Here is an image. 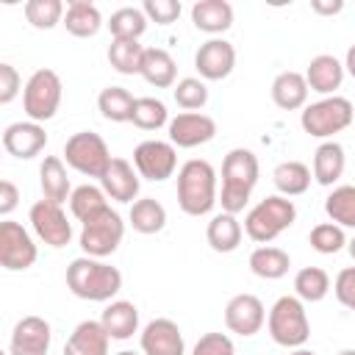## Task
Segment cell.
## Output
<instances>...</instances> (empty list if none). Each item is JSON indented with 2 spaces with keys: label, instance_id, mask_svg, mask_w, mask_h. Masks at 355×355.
I'll list each match as a JSON object with an SVG mask.
<instances>
[{
  "label": "cell",
  "instance_id": "52",
  "mask_svg": "<svg viewBox=\"0 0 355 355\" xmlns=\"http://www.w3.org/2000/svg\"><path fill=\"white\" fill-rule=\"evenodd\" d=\"M336 355H355V349H352V347H349V349H338Z\"/></svg>",
  "mask_w": 355,
  "mask_h": 355
},
{
  "label": "cell",
  "instance_id": "37",
  "mask_svg": "<svg viewBox=\"0 0 355 355\" xmlns=\"http://www.w3.org/2000/svg\"><path fill=\"white\" fill-rule=\"evenodd\" d=\"M69 208H72V216H75V219L86 222V219H92V216H97L100 211L108 208V202H105V191L97 189V186L83 183V186H78V189L72 191V197H69Z\"/></svg>",
  "mask_w": 355,
  "mask_h": 355
},
{
  "label": "cell",
  "instance_id": "25",
  "mask_svg": "<svg viewBox=\"0 0 355 355\" xmlns=\"http://www.w3.org/2000/svg\"><path fill=\"white\" fill-rule=\"evenodd\" d=\"M100 324L105 327V333H108L111 338L125 341V338H130V336L139 330V311H136L133 302L116 300V302H111V305L103 311Z\"/></svg>",
  "mask_w": 355,
  "mask_h": 355
},
{
  "label": "cell",
  "instance_id": "49",
  "mask_svg": "<svg viewBox=\"0 0 355 355\" xmlns=\"http://www.w3.org/2000/svg\"><path fill=\"white\" fill-rule=\"evenodd\" d=\"M344 69H347V72L355 78V44L347 50V61H344Z\"/></svg>",
  "mask_w": 355,
  "mask_h": 355
},
{
  "label": "cell",
  "instance_id": "29",
  "mask_svg": "<svg viewBox=\"0 0 355 355\" xmlns=\"http://www.w3.org/2000/svg\"><path fill=\"white\" fill-rule=\"evenodd\" d=\"M205 239L211 244V250L216 252H233L239 244H241V225L233 214H216L211 222H208V230H205Z\"/></svg>",
  "mask_w": 355,
  "mask_h": 355
},
{
  "label": "cell",
  "instance_id": "23",
  "mask_svg": "<svg viewBox=\"0 0 355 355\" xmlns=\"http://www.w3.org/2000/svg\"><path fill=\"white\" fill-rule=\"evenodd\" d=\"M308 80L305 75L288 69V72H280L275 80H272V100L277 108L283 111H297L308 103Z\"/></svg>",
  "mask_w": 355,
  "mask_h": 355
},
{
  "label": "cell",
  "instance_id": "43",
  "mask_svg": "<svg viewBox=\"0 0 355 355\" xmlns=\"http://www.w3.org/2000/svg\"><path fill=\"white\" fill-rule=\"evenodd\" d=\"M191 355H236V347H233L230 336H225V333H205L194 344Z\"/></svg>",
  "mask_w": 355,
  "mask_h": 355
},
{
  "label": "cell",
  "instance_id": "47",
  "mask_svg": "<svg viewBox=\"0 0 355 355\" xmlns=\"http://www.w3.org/2000/svg\"><path fill=\"white\" fill-rule=\"evenodd\" d=\"M17 200H19V189L11 180H0V214L3 216H8L17 208Z\"/></svg>",
  "mask_w": 355,
  "mask_h": 355
},
{
  "label": "cell",
  "instance_id": "32",
  "mask_svg": "<svg viewBox=\"0 0 355 355\" xmlns=\"http://www.w3.org/2000/svg\"><path fill=\"white\" fill-rule=\"evenodd\" d=\"M133 105H136V97L122 86H105L100 92V97H97L100 114L105 119H111V122H130Z\"/></svg>",
  "mask_w": 355,
  "mask_h": 355
},
{
  "label": "cell",
  "instance_id": "33",
  "mask_svg": "<svg viewBox=\"0 0 355 355\" xmlns=\"http://www.w3.org/2000/svg\"><path fill=\"white\" fill-rule=\"evenodd\" d=\"M288 252L280 247H258L250 255V269L263 280H280L288 272Z\"/></svg>",
  "mask_w": 355,
  "mask_h": 355
},
{
  "label": "cell",
  "instance_id": "17",
  "mask_svg": "<svg viewBox=\"0 0 355 355\" xmlns=\"http://www.w3.org/2000/svg\"><path fill=\"white\" fill-rule=\"evenodd\" d=\"M141 352L144 355H183V333L172 319H153L141 330Z\"/></svg>",
  "mask_w": 355,
  "mask_h": 355
},
{
  "label": "cell",
  "instance_id": "48",
  "mask_svg": "<svg viewBox=\"0 0 355 355\" xmlns=\"http://www.w3.org/2000/svg\"><path fill=\"white\" fill-rule=\"evenodd\" d=\"M311 8H313L316 14L330 17V14H338V11L344 8V3H341V0H311Z\"/></svg>",
  "mask_w": 355,
  "mask_h": 355
},
{
  "label": "cell",
  "instance_id": "1",
  "mask_svg": "<svg viewBox=\"0 0 355 355\" xmlns=\"http://www.w3.org/2000/svg\"><path fill=\"white\" fill-rule=\"evenodd\" d=\"M67 288L89 302H105L122 288V272L100 258H75L67 266Z\"/></svg>",
  "mask_w": 355,
  "mask_h": 355
},
{
  "label": "cell",
  "instance_id": "14",
  "mask_svg": "<svg viewBox=\"0 0 355 355\" xmlns=\"http://www.w3.org/2000/svg\"><path fill=\"white\" fill-rule=\"evenodd\" d=\"M50 322L42 316H22L14 324L8 355H47L50 349Z\"/></svg>",
  "mask_w": 355,
  "mask_h": 355
},
{
  "label": "cell",
  "instance_id": "5",
  "mask_svg": "<svg viewBox=\"0 0 355 355\" xmlns=\"http://www.w3.org/2000/svg\"><path fill=\"white\" fill-rule=\"evenodd\" d=\"M269 336L280 347H302L311 336L308 313L300 297H280L269 311Z\"/></svg>",
  "mask_w": 355,
  "mask_h": 355
},
{
  "label": "cell",
  "instance_id": "30",
  "mask_svg": "<svg viewBox=\"0 0 355 355\" xmlns=\"http://www.w3.org/2000/svg\"><path fill=\"white\" fill-rule=\"evenodd\" d=\"M272 180H275V186H277V191L283 197H297V194H305L308 191V186H311V169L302 161H283V164L275 166Z\"/></svg>",
  "mask_w": 355,
  "mask_h": 355
},
{
  "label": "cell",
  "instance_id": "7",
  "mask_svg": "<svg viewBox=\"0 0 355 355\" xmlns=\"http://www.w3.org/2000/svg\"><path fill=\"white\" fill-rule=\"evenodd\" d=\"M64 158L72 169H78L86 178H103L108 164H111V153L108 144L100 133L94 130H80L72 133L64 144Z\"/></svg>",
  "mask_w": 355,
  "mask_h": 355
},
{
  "label": "cell",
  "instance_id": "34",
  "mask_svg": "<svg viewBox=\"0 0 355 355\" xmlns=\"http://www.w3.org/2000/svg\"><path fill=\"white\" fill-rule=\"evenodd\" d=\"M130 225H133V230H139L144 236L158 233L166 225V208L153 197H141L130 205Z\"/></svg>",
  "mask_w": 355,
  "mask_h": 355
},
{
  "label": "cell",
  "instance_id": "3",
  "mask_svg": "<svg viewBox=\"0 0 355 355\" xmlns=\"http://www.w3.org/2000/svg\"><path fill=\"white\" fill-rule=\"evenodd\" d=\"M216 172L208 161L191 158L178 172V205L189 216H205L216 205Z\"/></svg>",
  "mask_w": 355,
  "mask_h": 355
},
{
  "label": "cell",
  "instance_id": "18",
  "mask_svg": "<svg viewBox=\"0 0 355 355\" xmlns=\"http://www.w3.org/2000/svg\"><path fill=\"white\" fill-rule=\"evenodd\" d=\"M47 144V133L39 122H14L3 130V147L14 155V158H33L44 150Z\"/></svg>",
  "mask_w": 355,
  "mask_h": 355
},
{
  "label": "cell",
  "instance_id": "22",
  "mask_svg": "<svg viewBox=\"0 0 355 355\" xmlns=\"http://www.w3.org/2000/svg\"><path fill=\"white\" fill-rule=\"evenodd\" d=\"M191 22L205 33H225L233 25V6L227 0H197L191 6Z\"/></svg>",
  "mask_w": 355,
  "mask_h": 355
},
{
  "label": "cell",
  "instance_id": "8",
  "mask_svg": "<svg viewBox=\"0 0 355 355\" xmlns=\"http://www.w3.org/2000/svg\"><path fill=\"white\" fill-rule=\"evenodd\" d=\"M61 105V78L53 69H36L22 92V108L31 122H47Z\"/></svg>",
  "mask_w": 355,
  "mask_h": 355
},
{
  "label": "cell",
  "instance_id": "27",
  "mask_svg": "<svg viewBox=\"0 0 355 355\" xmlns=\"http://www.w3.org/2000/svg\"><path fill=\"white\" fill-rule=\"evenodd\" d=\"M175 75H178V67H175V58L161 50V47H147L144 50V61H141V78L155 86V89H169L175 83Z\"/></svg>",
  "mask_w": 355,
  "mask_h": 355
},
{
  "label": "cell",
  "instance_id": "12",
  "mask_svg": "<svg viewBox=\"0 0 355 355\" xmlns=\"http://www.w3.org/2000/svg\"><path fill=\"white\" fill-rule=\"evenodd\" d=\"M31 225H33L36 236L50 247H67L72 239V225H69L67 214L61 211V205H55L50 200H39L31 205Z\"/></svg>",
  "mask_w": 355,
  "mask_h": 355
},
{
  "label": "cell",
  "instance_id": "41",
  "mask_svg": "<svg viewBox=\"0 0 355 355\" xmlns=\"http://www.w3.org/2000/svg\"><path fill=\"white\" fill-rule=\"evenodd\" d=\"M308 241H311V247H313L316 252H322V255H333V252L344 250L347 236H344V227H338L336 222H322V225H316V227L311 230Z\"/></svg>",
  "mask_w": 355,
  "mask_h": 355
},
{
  "label": "cell",
  "instance_id": "36",
  "mask_svg": "<svg viewBox=\"0 0 355 355\" xmlns=\"http://www.w3.org/2000/svg\"><path fill=\"white\" fill-rule=\"evenodd\" d=\"M327 216L338 227H355V186H338L324 200Z\"/></svg>",
  "mask_w": 355,
  "mask_h": 355
},
{
  "label": "cell",
  "instance_id": "16",
  "mask_svg": "<svg viewBox=\"0 0 355 355\" xmlns=\"http://www.w3.org/2000/svg\"><path fill=\"white\" fill-rule=\"evenodd\" d=\"M194 67L205 80H222L236 67V50L225 39H208L194 53Z\"/></svg>",
  "mask_w": 355,
  "mask_h": 355
},
{
  "label": "cell",
  "instance_id": "44",
  "mask_svg": "<svg viewBox=\"0 0 355 355\" xmlns=\"http://www.w3.org/2000/svg\"><path fill=\"white\" fill-rule=\"evenodd\" d=\"M141 11H144L147 19L169 25V22H175L180 17V3L178 0H144Z\"/></svg>",
  "mask_w": 355,
  "mask_h": 355
},
{
  "label": "cell",
  "instance_id": "35",
  "mask_svg": "<svg viewBox=\"0 0 355 355\" xmlns=\"http://www.w3.org/2000/svg\"><path fill=\"white\" fill-rule=\"evenodd\" d=\"M294 291H297V297L305 300V302H319V300H324L327 291H330V277H327V272L319 269V266H305V269H300L297 277H294Z\"/></svg>",
  "mask_w": 355,
  "mask_h": 355
},
{
  "label": "cell",
  "instance_id": "26",
  "mask_svg": "<svg viewBox=\"0 0 355 355\" xmlns=\"http://www.w3.org/2000/svg\"><path fill=\"white\" fill-rule=\"evenodd\" d=\"M64 28L72 33V36H80V39H89L94 36L100 28H103V17H100V8L89 0H72L67 6V14H64Z\"/></svg>",
  "mask_w": 355,
  "mask_h": 355
},
{
  "label": "cell",
  "instance_id": "38",
  "mask_svg": "<svg viewBox=\"0 0 355 355\" xmlns=\"http://www.w3.org/2000/svg\"><path fill=\"white\" fill-rule=\"evenodd\" d=\"M108 28H111V36L114 39H139L147 31V17H144L141 8L125 6V8H116L111 14Z\"/></svg>",
  "mask_w": 355,
  "mask_h": 355
},
{
  "label": "cell",
  "instance_id": "51",
  "mask_svg": "<svg viewBox=\"0 0 355 355\" xmlns=\"http://www.w3.org/2000/svg\"><path fill=\"white\" fill-rule=\"evenodd\" d=\"M291 355H316V352H311V349H294Z\"/></svg>",
  "mask_w": 355,
  "mask_h": 355
},
{
  "label": "cell",
  "instance_id": "53",
  "mask_svg": "<svg viewBox=\"0 0 355 355\" xmlns=\"http://www.w3.org/2000/svg\"><path fill=\"white\" fill-rule=\"evenodd\" d=\"M116 355H139V352H130V349H122V352H116Z\"/></svg>",
  "mask_w": 355,
  "mask_h": 355
},
{
  "label": "cell",
  "instance_id": "13",
  "mask_svg": "<svg viewBox=\"0 0 355 355\" xmlns=\"http://www.w3.org/2000/svg\"><path fill=\"white\" fill-rule=\"evenodd\" d=\"M266 322L263 302L255 294H236L225 305V324L236 336H255Z\"/></svg>",
  "mask_w": 355,
  "mask_h": 355
},
{
  "label": "cell",
  "instance_id": "21",
  "mask_svg": "<svg viewBox=\"0 0 355 355\" xmlns=\"http://www.w3.org/2000/svg\"><path fill=\"white\" fill-rule=\"evenodd\" d=\"M305 80H308L311 92L333 94L344 80V64L336 55H327V53L316 55V58H311V64L305 69Z\"/></svg>",
  "mask_w": 355,
  "mask_h": 355
},
{
  "label": "cell",
  "instance_id": "45",
  "mask_svg": "<svg viewBox=\"0 0 355 355\" xmlns=\"http://www.w3.org/2000/svg\"><path fill=\"white\" fill-rule=\"evenodd\" d=\"M333 291L338 297V302L349 311H355V266H347L336 275V283H333Z\"/></svg>",
  "mask_w": 355,
  "mask_h": 355
},
{
  "label": "cell",
  "instance_id": "42",
  "mask_svg": "<svg viewBox=\"0 0 355 355\" xmlns=\"http://www.w3.org/2000/svg\"><path fill=\"white\" fill-rule=\"evenodd\" d=\"M172 94H175V103L180 108H186V111H197V108H202L208 103V89H205V83L200 78H183V80H178V86H175Z\"/></svg>",
  "mask_w": 355,
  "mask_h": 355
},
{
  "label": "cell",
  "instance_id": "24",
  "mask_svg": "<svg viewBox=\"0 0 355 355\" xmlns=\"http://www.w3.org/2000/svg\"><path fill=\"white\" fill-rule=\"evenodd\" d=\"M347 166V155L344 147L338 141H322L313 153V180L319 186H333Z\"/></svg>",
  "mask_w": 355,
  "mask_h": 355
},
{
  "label": "cell",
  "instance_id": "28",
  "mask_svg": "<svg viewBox=\"0 0 355 355\" xmlns=\"http://www.w3.org/2000/svg\"><path fill=\"white\" fill-rule=\"evenodd\" d=\"M39 183H42V194L44 200L61 205L69 194V178H67V169H64V161L58 155H47L39 166Z\"/></svg>",
  "mask_w": 355,
  "mask_h": 355
},
{
  "label": "cell",
  "instance_id": "50",
  "mask_svg": "<svg viewBox=\"0 0 355 355\" xmlns=\"http://www.w3.org/2000/svg\"><path fill=\"white\" fill-rule=\"evenodd\" d=\"M347 250H349V255L355 258V239H352V241H347Z\"/></svg>",
  "mask_w": 355,
  "mask_h": 355
},
{
  "label": "cell",
  "instance_id": "46",
  "mask_svg": "<svg viewBox=\"0 0 355 355\" xmlns=\"http://www.w3.org/2000/svg\"><path fill=\"white\" fill-rule=\"evenodd\" d=\"M19 86H22L19 72L11 64H0V103L3 105H8L19 94Z\"/></svg>",
  "mask_w": 355,
  "mask_h": 355
},
{
  "label": "cell",
  "instance_id": "10",
  "mask_svg": "<svg viewBox=\"0 0 355 355\" xmlns=\"http://www.w3.org/2000/svg\"><path fill=\"white\" fill-rule=\"evenodd\" d=\"M36 261V244L31 233L19 222H0V266L8 272H22L33 266Z\"/></svg>",
  "mask_w": 355,
  "mask_h": 355
},
{
  "label": "cell",
  "instance_id": "2",
  "mask_svg": "<svg viewBox=\"0 0 355 355\" xmlns=\"http://www.w3.org/2000/svg\"><path fill=\"white\" fill-rule=\"evenodd\" d=\"M258 158L252 150H244V147H236L225 155V164H222V194H219V202H222V211L225 214H239L244 211V205L250 202V194L258 183Z\"/></svg>",
  "mask_w": 355,
  "mask_h": 355
},
{
  "label": "cell",
  "instance_id": "9",
  "mask_svg": "<svg viewBox=\"0 0 355 355\" xmlns=\"http://www.w3.org/2000/svg\"><path fill=\"white\" fill-rule=\"evenodd\" d=\"M122 236H125V222H122V216L108 205L105 211H100L97 216H92V219L83 222V230H80V250H83L89 258H105V255H111V252L122 244Z\"/></svg>",
  "mask_w": 355,
  "mask_h": 355
},
{
  "label": "cell",
  "instance_id": "4",
  "mask_svg": "<svg viewBox=\"0 0 355 355\" xmlns=\"http://www.w3.org/2000/svg\"><path fill=\"white\" fill-rule=\"evenodd\" d=\"M297 219V208L288 197L283 194H272L263 197L244 219V233L258 241V244H269L272 239H277L283 230H288Z\"/></svg>",
  "mask_w": 355,
  "mask_h": 355
},
{
  "label": "cell",
  "instance_id": "40",
  "mask_svg": "<svg viewBox=\"0 0 355 355\" xmlns=\"http://www.w3.org/2000/svg\"><path fill=\"white\" fill-rule=\"evenodd\" d=\"M130 122L141 130H158L161 125H166V105L155 97H136Z\"/></svg>",
  "mask_w": 355,
  "mask_h": 355
},
{
  "label": "cell",
  "instance_id": "11",
  "mask_svg": "<svg viewBox=\"0 0 355 355\" xmlns=\"http://www.w3.org/2000/svg\"><path fill=\"white\" fill-rule=\"evenodd\" d=\"M133 164L136 172L153 183L172 178L175 166H178V153L172 141H161V139H147L133 150Z\"/></svg>",
  "mask_w": 355,
  "mask_h": 355
},
{
  "label": "cell",
  "instance_id": "15",
  "mask_svg": "<svg viewBox=\"0 0 355 355\" xmlns=\"http://www.w3.org/2000/svg\"><path fill=\"white\" fill-rule=\"evenodd\" d=\"M216 136V122L200 111H183L169 119V141L178 147H197Z\"/></svg>",
  "mask_w": 355,
  "mask_h": 355
},
{
  "label": "cell",
  "instance_id": "31",
  "mask_svg": "<svg viewBox=\"0 0 355 355\" xmlns=\"http://www.w3.org/2000/svg\"><path fill=\"white\" fill-rule=\"evenodd\" d=\"M144 50L147 47H141L139 39H114L108 47V61L122 75H141Z\"/></svg>",
  "mask_w": 355,
  "mask_h": 355
},
{
  "label": "cell",
  "instance_id": "20",
  "mask_svg": "<svg viewBox=\"0 0 355 355\" xmlns=\"http://www.w3.org/2000/svg\"><path fill=\"white\" fill-rule=\"evenodd\" d=\"M108 341L111 336L105 333V327L94 319H86L67 338L64 355H108Z\"/></svg>",
  "mask_w": 355,
  "mask_h": 355
},
{
  "label": "cell",
  "instance_id": "19",
  "mask_svg": "<svg viewBox=\"0 0 355 355\" xmlns=\"http://www.w3.org/2000/svg\"><path fill=\"white\" fill-rule=\"evenodd\" d=\"M100 183H103L105 197H111L116 202H133L139 194V175L133 172V166L125 158H111Z\"/></svg>",
  "mask_w": 355,
  "mask_h": 355
},
{
  "label": "cell",
  "instance_id": "6",
  "mask_svg": "<svg viewBox=\"0 0 355 355\" xmlns=\"http://www.w3.org/2000/svg\"><path fill=\"white\" fill-rule=\"evenodd\" d=\"M355 119V108L347 97H324L319 103H311L305 105L302 116H300V125L308 136H316V139H327L333 133H341L344 128H349Z\"/></svg>",
  "mask_w": 355,
  "mask_h": 355
},
{
  "label": "cell",
  "instance_id": "39",
  "mask_svg": "<svg viewBox=\"0 0 355 355\" xmlns=\"http://www.w3.org/2000/svg\"><path fill=\"white\" fill-rule=\"evenodd\" d=\"M64 14H67V8L61 0H28L25 3V17L39 31L55 28L58 22H64Z\"/></svg>",
  "mask_w": 355,
  "mask_h": 355
}]
</instances>
